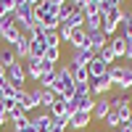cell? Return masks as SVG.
Here are the masks:
<instances>
[{"label":"cell","instance_id":"cell-1","mask_svg":"<svg viewBox=\"0 0 132 132\" xmlns=\"http://www.w3.org/2000/svg\"><path fill=\"white\" fill-rule=\"evenodd\" d=\"M71 61H66L63 66H58V71H56V79H53L50 85V90L56 93V98H63V101H71L74 98V77H71Z\"/></svg>","mask_w":132,"mask_h":132},{"label":"cell","instance_id":"cell-2","mask_svg":"<svg viewBox=\"0 0 132 132\" xmlns=\"http://www.w3.org/2000/svg\"><path fill=\"white\" fill-rule=\"evenodd\" d=\"M11 19H13L16 27L27 35V32L37 24V19H35V5H16V11H13V16H11Z\"/></svg>","mask_w":132,"mask_h":132},{"label":"cell","instance_id":"cell-3","mask_svg":"<svg viewBox=\"0 0 132 132\" xmlns=\"http://www.w3.org/2000/svg\"><path fill=\"white\" fill-rule=\"evenodd\" d=\"M5 79H8V85H13V87H19V90H24V82H27L24 63L16 61L13 66H8V69H5Z\"/></svg>","mask_w":132,"mask_h":132},{"label":"cell","instance_id":"cell-4","mask_svg":"<svg viewBox=\"0 0 132 132\" xmlns=\"http://www.w3.org/2000/svg\"><path fill=\"white\" fill-rule=\"evenodd\" d=\"M21 37V29L16 27V21L11 19V16H5V19H0V40H5V42H13Z\"/></svg>","mask_w":132,"mask_h":132},{"label":"cell","instance_id":"cell-5","mask_svg":"<svg viewBox=\"0 0 132 132\" xmlns=\"http://www.w3.org/2000/svg\"><path fill=\"white\" fill-rule=\"evenodd\" d=\"M111 111H116L119 116H122V124L129 119V114H132V101L127 95H119V98H111Z\"/></svg>","mask_w":132,"mask_h":132},{"label":"cell","instance_id":"cell-6","mask_svg":"<svg viewBox=\"0 0 132 132\" xmlns=\"http://www.w3.org/2000/svg\"><path fill=\"white\" fill-rule=\"evenodd\" d=\"M53 119H71V114H74V106H71V101H63V98H58L56 103L50 106V111H48Z\"/></svg>","mask_w":132,"mask_h":132},{"label":"cell","instance_id":"cell-7","mask_svg":"<svg viewBox=\"0 0 132 132\" xmlns=\"http://www.w3.org/2000/svg\"><path fill=\"white\" fill-rule=\"evenodd\" d=\"M111 79H108V71H106V77H101V79H93L90 82V95L93 98H103V95H108V90H111Z\"/></svg>","mask_w":132,"mask_h":132},{"label":"cell","instance_id":"cell-8","mask_svg":"<svg viewBox=\"0 0 132 132\" xmlns=\"http://www.w3.org/2000/svg\"><path fill=\"white\" fill-rule=\"evenodd\" d=\"M29 119H32V127H35L37 132H50L53 129V116L48 111H40V114L29 116Z\"/></svg>","mask_w":132,"mask_h":132},{"label":"cell","instance_id":"cell-9","mask_svg":"<svg viewBox=\"0 0 132 132\" xmlns=\"http://www.w3.org/2000/svg\"><path fill=\"white\" fill-rule=\"evenodd\" d=\"M108 111H111V95H103V98H95V108H93V119H98V122H103Z\"/></svg>","mask_w":132,"mask_h":132},{"label":"cell","instance_id":"cell-10","mask_svg":"<svg viewBox=\"0 0 132 132\" xmlns=\"http://www.w3.org/2000/svg\"><path fill=\"white\" fill-rule=\"evenodd\" d=\"M93 122V114H87V111H74L71 119H69V129H85V127H90Z\"/></svg>","mask_w":132,"mask_h":132},{"label":"cell","instance_id":"cell-11","mask_svg":"<svg viewBox=\"0 0 132 132\" xmlns=\"http://www.w3.org/2000/svg\"><path fill=\"white\" fill-rule=\"evenodd\" d=\"M11 48H13V53H16V58H29V48H32V40L24 35V32H21V37L13 42V45H11Z\"/></svg>","mask_w":132,"mask_h":132},{"label":"cell","instance_id":"cell-12","mask_svg":"<svg viewBox=\"0 0 132 132\" xmlns=\"http://www.w3.org/2000/svg\"><path fill=\"white\" fill-rule=\"evenodd\" d=\"M106 71H108V66H106L101 58H98V56H95L90 63H87V74H90V82H93V79H101V77H106Z\"/></svg>","mask_w":132,"mask_h":132},{"label":"cell","instance_id":"cell-13","mask_svg":"<svg viewBox=\"0 0 132 132\" xmlns=\"http://www.w3.org/2000/svg\"><path fill=\"white\" fill-rule=\"evenodd\" d=\"M42 61H45V58H42ZM56 71H58V66H53V63H48V61H45V69H42L40 79H37V87H50V85H53V79H56Z\"/></svg>","mask_w":132,"mask_h":132},{"label":"cell","instance_id":"cell-14","mask_svg":"<svg viewBox=\"0 0 132 132\" xmlns=\"http://www.w3.org/2000/svg\"><path fill=\"white\" fill-rule=\"evenodd\" d=\"M95 56H98L95 50H74V56L69 61H71V66H82V69H87V63H90Z\"/></svg>","mask_w":132,"mask_h":132},{"label":"cell","instance_id":"cell-15","mask_svg":"<svg viewBox=\"0 0 132 132\" xmlns=\"http://www.w3.org/2000/svg\"><path fill=\"white\" fill-rule=\"evenodd\" d=\"M24 71H27V77H32V79H40V74H42V58H27L24 61Z\"/></svg>","mask_w":132,"mask_h":132},{"label":"cell","instance_id":"cell-16","mask_svg":"<svg viewBox=\"0 0 132 132\" xmlns=\"http://www.w3.org/2000/svg\"><path fill=\"white\" fill-rule=\"evenodd\" d=\"M87 42H90V48L98 53V50H103V48L108 45V37L103 35L101 29H95V32H87Z\"/></svg>","mask_w":132,"mask_h":132},{"label":"cell","instance_id":"cell-17","mask_svg":"<svg viewBox=\"0 0 132 132\" xmlns=\"http://www.w3.org/2000/svg\"><path fill=\"white\" fill-rule=\"evenodd\" d=\"M116 35H122L124 40H132V11L124 8L122 21H119V32H116Z\"/></svg>","mask_w":132,"mask_h":132},{"label":"cell","instance_id":"cell-18","mask_svg":"<svg viewBox=\"0 0 132 132\" xmlns=\"http://www.w3.org/2000/svg\"><path fill=\"white\" fill-rule=\"evenodd\" d=\"M56 101L58 98H56V93H53L50 87H40V111H50V106Z\"/></svg>","mask_w":132,"mask_h":132},{"label":"cell","instance_id":"cell-19","mask_svg":"<svg viewBox=\"0 0 132 132\" xmlns=\"http://www.w3.org/2000/svg\"><path fill=\"white\" fill-rule=\"evenodd\" d=\"M124 74H127V69H124V63H114V66H108V79H111V85H122L124 82Z\"/></svg>","mask_w":132,"mask_h":132},{"label":"cell","instance_id":"cell-20","mask_svg":"<svg viewBox=\"0 0 132 132\" xmlns=\"http://www.w3.org/2000/svg\"><path fill=\"white\" fill-rule=\"evenodd\" d=\"M108 45H111V50H114L116 58H124V53H127V40H124L122 35H114L111 40H108Z\"/></svg>","mask_w":132,"mask_h":132},{"label":"cell","instance_id":"cell-21","mask_svg":"<svg viewBox=\"0 0 132 132\" xmlns=\"http://www.w3.org/2000/svg\"><path fill=\"white\" fill-rule=\"evenodd\" d=\"M61 27H63V29H77V27H85V13L74 8V13L66 19V21H61Z\"/></svg>","mask_w":132,"mask_h":132},{"label":"cell","instance_id":"cell-22","mask_svg":"<svg viewBox=\"0 0 132 132\" xmlns=\"http://www.w3.org/2000/svg\"><path fill=\"white\" fill-rule=\"evenodd\" d=\"M19 58H16V53H13V48H0V66L3 69H8V66H13Z\"/></svg>","mask_w":132,"mask_h":132},{"label":"cell","instance_id":"cell-23","mask_svg":"<svg viewBox=\"0 0 132 132\" xmlns=\"http://www.w3.org/2000/svg\"><path fill=\"white\" fill-rule=\"evenodd\" d=\"M35 108H40V87H32V90H27V114L35 111Z\"/></svg>","mask_w":132,"mask_h":132},{"label":"cell","instance_id":"cell-24","mask_svg":"<svg viewBox=\"0 0 132 132\" xmlns=\"http://www.w3.org/2000/svg\"><path fill=\"white\" fill-rule=\"evenodd\" d=\"M71 77H74V85H90V74H87V69H82V66H74Z\"/></svg>","mask_w":132,"mask_h":132},{"label":"cell","instance_id":"cell-25","mask_svg":"<svg viewBox=\"0 0 132 132\" xmlns=\"http://www.w3.org/2000/svg\"><path fill=\"white\" fill-rule=\"evenodd\" d=\"M45 61H48V63H53V66H58V61H61V45L48 48V50H45Z\"/></svg>","mask_w":132,"mask_h":132},{"label":"cell","instance_id":"cell-26","mask_svg":"<svg viewBox=\"0 0 132 132\" xmlns=\"http://www.w3.org/2000/svg\"><path fill=\"white\" fill-rule=\"evenodd\" d=\"M82 13H85V19H87V16H95V13H101V3H98V0H87L85 8H82Z\"/></svg>","mask_w":132,"mask_h":132},{"label":"cell","instance_id":"cell-27","mask_svg":"<svg viewBox=\"0 0 132 132\" xmlns=\"http://www.w3.org/2000/svg\"><path fill=\"white\" fill-rule=\"evenodd\" d=\"M103 124H106V127L119 129V124H122V116H119L116 111H108V114H106V119H103Z\"/></svg>","mask_w":132,"mask_h":132},{"label":"cell","instance_id":"cell-28","mask_svg":"<svg viewBox=\"0 0 132 132\" xmlns=\"http://www.w3.org/2000/svg\"><path fill=\"white\" fill-rule=\"evenodd\" d=\"M42 40H45V45H48V48L61 45V35H58V32H42Z\"/></svg>","mask_w":132,"mask_h":132},{"label":"cell","instance_id":"cell-29","mask_svg":"<svg viewBox=\"0 0 132 132\" xmlns=\"http://www.w3.org/2000/svg\"><path fill=\"white\" fill-rule=\"evenodd\" d=\"M71 13H74V5H71V3H63V5L58 8V19H61V21H66Z\"/></svg>","mask_w":132,"mask_h":132},{"label":"cell","instance_id":"cell-30","mask_svg":"<svg viewBox=\"0 0 132 132\" xmlns=\"http://www.w3.org/2000/svg\"><path fill=\"white\" fill-rule=\"evenodd\" d=\"M13 132H37V129L32 127V122H29V124H24V127H21V124H19V127H13Z\"/></svg>","mask_w":132,"mask_h":132},{"label":"cell","instance_id":"cell-31","mask_svg":"<svg viewBox=\"0 0 132 132\" xmlns=\"http://www.w3.org/2000/svg\"><path fill=\"white\" fill-rule=\"evenodd\" d=\"M124 61H132V40H127V53H124Z\"/></svg>","mask_w":132,"mask_h":132},{"label":"cell","instance_id":"cell-32","mask_svg":"<svg viewBox=\"0 0 132 132\" xmlns=\"http://www.w3.org/2000/svg\"><path fill=\"white\" fill-rule=\"evenodd\" d=\"M5 122H8V116H5V108H3V106H0V127H3Z\"/></svg>","mask_w":132,"mask_h":132},{"label":"cell","instance_id":"cell-33","mask_svg":"<svg viewBox=\"0 0 132 132\" xmlns=\"http://www.w3.org/2000/svg\"><path fill=\"white\" fill-rule=\"evenodd\" d=\"M124 127H129V129H132V114H129V119L124 122Z\"/></svg>","mask_w":132,"mask_h":132},{"label":"cell","instance_id":"cell-34","mask_svg":"<svg viewBox=\"0 0 132 132\" xmlns=\"http://www.w3.org/2000/svg\"><path fill=\"white\" fill-rule=\"evenodd\" d=\"M40 3V0H27V5H37Z\"/></svg>","mask_w":132,"mask_h":132},{"label":"cell","instance_id":"cell-35","mask_svg":"<svg viewBox=\"0 0 132 132\" xmlns=\"http://www.w3.org/2000/svg\"><path fill=\"white\" fill-rule=\"evenodd\" d=\"M114 3H116V5H122V3H124V0H114Z\"/></svg>","mask_w":132,"mask_h":132}]
</instances>
